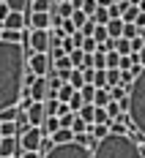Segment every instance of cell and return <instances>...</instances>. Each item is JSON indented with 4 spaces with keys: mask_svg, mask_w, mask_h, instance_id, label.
Here are the masks:
<instances>
[{
    "mask_svg": "<svg viewBox=\"0 0 145 158\" xmlns=\"http://www.w3.org/2000/svg\"><path fill=\"white\" fill-rule=\"evenodd\" d=\"M25 68L28 55L22 41L0 38V109L19 104L25 90Z\"/></svg>",
    "mask_w": 145,
    "mask_h": 158,
    "instance_id": "obj_1",
    "label": "cell"
},
{
    "mask_svg": "<svg viewBox=\"0 0 145 158\" xmlns=\"http://www.w3.org/2000/svg\"><path fill=\"white\" fill-rule=\"evenodd\" d=\"M90 158H145L129 134H107L90 150Z\"/></svg>",
    "mask_w": 145,
    "mask_h": 158,
    "instance_id": "obj_2",
    "label": "cell"
},
{
    "mask_svg": "<svg viewBox=\"0 0 145 158\" xmlns=\"http://www.w3.org/2000/svg\"><path fill=\"white\" fill-rule=\"evenodd\" d=\"M118 104H121V109L129 114L131 126L145 134V65L140 68V74L134 77V82L126 87V98L118 101Z\"/></svg>",
    "mask_w": 145,
    "mask_h": 158,
    "instance_id": "obj_3",
    "label": "cell"
},
{
    "mask_svg": "<svg viewBox=\"0 0 145 158\" xmlns=\"http://www.w3.org/2000/svg\"><path fill=\"white\" fill-rule=\"evenodd\" d=\"M41 158H90V150L80 142H60V144H52L47 153H41Z\"/></svg>",
    "mask_w": 145,
    "mask_h": 158,
    "instance_id": "obj_4",
    "label": "cell"
},
{
    "mask_svg": "<svg viewBox=\"0 0 145 158\" xmlns=\"http://www.w3.org/2000/svg\"><path fill=\"white\" fill-rule=\"evenodd\" d=\"M16 139H19V150H38L44 134H41V128H38V126H30L25 134H19Z\"/></svg>",
    "mask_w": 145,
    "mask_h": 158,
    "instance_id": "obj_5",
    "label": "cell"
},
{
    "mask_svg": "<svg viewBox=\"0 0 145 158\" xmlns=\"http://www.w3.org/2000/svg\"><path fill=\"white\" fill-rule=\"evenodd\" d=\"M28 68L33 74H49L52 71V60H49L47 52H33V55H28Z\"/></svg>",
    "mask_w": 145,
    "mask_h": 158,
    "instance_id": "obj_6",
    "label": "cell"
},
{
    "mask_svg": "<svg viewBox=\"0 0 145 158\" xmlns=\"http://www.w3.org/2000/svg\"><path fill=\"white\" fill-rule=\"evenodd\" d=\"M33 95V101H44L47 98V90H49V82H47V74H38V77L33 79V85L28 87Z\"/></svg>",
    "mask_w": 145,
    "mask_h": 158,
    "instance_id": "obj_7",
    "label": "cell"
},
{
    "mask_svg": "<svg viewBox=\"0 0 145 158\" xmlns=\"http://www.w3.org/2000/svg\"><path fill=\"white\" fill-rule=\"evenodd\" d=\"M19 139L16 136H0V156H16L19 158Z\"/></svg>",
    "mask_w": 145,
    "mask_h": 158,
    "instance_id": "obj_8",
    "label": "cell"
},
{
    "mask_svg": "<svg viewBox=\"0 0 145 158\" xmlns=\"http://www.w3.org/2000/svg\"><path fill=\"white\" fill-rule=\"evenodd\" d=\"M28 25H30V27H44V30H47L49 25H52V14H49V11H30Z\"/></svg>",
    "mask_w": 145,
    "mask_h": 158,
    "instance_id": "obj_9",
    "label": "cell"
},
{
    "mask_svg": "<svg viewBox=\"0 0 145 158\" xmlns=\"http://www.w3.org/2000/svg\"><path fill=\"white\" fill-rule=\"evenodd\" d=\"M3 27L6 30H22L25 27V14L22 11H8V16L3 19Z\"/></svg>",
    "mask_w": 145,
    "mask_h": 158,
    "instance_id": "obj_10",
    "label": "cell"
},
{
    "mask_svg": "<svg viewBox=\"0 0 145 158\" xmlns=\"http://www.w3.org/2000/svg\"><path fill=\"white\" fill-rule=\"evenodd\" d=\"M25 114H28L30 126H41V120H44V104L41 101H33L30 106L25 109Z\"/></svg>",
    "mask_w": 145,
    "mask_h": 158,
    "instance_id": "obj_11",
    "label": "cell"
},
{
    "mask_svg": "<svg viewBox=\"0 0 145 158\" xmlns=\"http://www.w3.org/2000/svg\"><path fill=\"white\" fill-rule=\"evenodd\" d=\"M41 134L44 136H49V134H55L58 128H60V123H58V114H44V120H41Z\"/></svg>",
    "mask_w": 145,
    "mask_h": 158,
    "instance_id": "obj_12",
    "label": "cell"
},
{
    "mask_svg": "<svg viewBox=\"0 0 145 158\" xmlns=\"http://www.w3.org/2000/svg\"><path fill=\"white\" fill-rule=\"evenodd\" d=\"M66 82H68L74 90H80L82 85H85V74H82V68H71V71H68V77H66Z\"/></svg>",
    "mask_w": 145,
    "mask_h": 158,
    "instance_id": "obj_13",
    "label": "cell"
},
{
    "mask_svg": "<svg viewBox=\"0 0 145 158\" xmlns=\"http://www.w3.org/2000/svg\"><path fill=\"white\" fill-rule=\"evenodd\" d=\"M110 101H112V98H110V90H107V87H96V93H93V101H90V104H93V106H107Z\"/></svg>",
    "mask_w": 145,
    "mask_h": 158,
    "instance_id": "obj_14",
    "label": "cell"
},
{
    "mask_svg": "<svg viewBox=\"0 0 145 158\" xmlns=\"http://www.w3.org/2000/svg\"><path fill=\"white\" fill-rule=\"evenodd\" d=\"M49 136H52L55 144H60V142H71V139H74V131H71V128H58V131L49 134Z\"/></svg>",
    "mask_w": 145,
    "mask_h": 158,
    "instance_id": "obj_15",
    "label": "cell"
},
{
    "mask_svg": "<svg viewBox=\"0 0 145 158\" xmlns=\"http://www.w3.org/2000/svg\"><path fill=\"white\" fill-rule=\"evenodd\" d=\"M74 142H80V144H85L88 150H93L99 139H93V136H90V131H80V134H74Z\"/></svg>",
    "mask_w": 145,
    "mask_h": 158,
    "instance_id": "obj_16",
    "label": "cell"
},
{
    "mask_svg": "<svg viewBox=\"0 0 145 158\" xmlns=\"http://www.w3.org/2000/svg\"><path fill=\"white\" fill-rule=\"evenodd\" d=\"M30 11H55V0H30Z\"/></svg>",
    "mask_w": 145,
    "mask_h": 158,
    "instance_id": "obj_17",
    "label": "cell"
},
{
    "mask_svg": "<svg viewBox=\"0 0 145 158\" xmlns=\"http://www.w3.org/2000/svg\"><path fill=\"white\" fill-rule=\"evenodd\" d=\"M90 85H96V87H107V68H93Z\"/></svg>",
    "mask_w": 145,
    "mask_h": 158,
    "instance_id": "obj_18",
    "label": "cell"
},
{
    "mask_svg": "<svg viewBox=\"0 0 145 158\" xmlns=\"http://www.w3.org/2000/svg\"><path fill=\"white\" fill-rule=\"evenodd\" d=\"M118 63H121V55L115 49H107L104 52V68H118Z\"/></svg>",
    "mask_w": 145,
    "mask_h": 158,
    "instance_id": "obj_19",
    "label": "cell"
},
{
    "mask_svg": "<svg viewBox=\"0 0 145 158\" xmlns=\"http://www.w3.org/2000/svg\"><path fill=\"white\" fill-rule=\"evenodd\" d=\"M52 68H55V71H71L74 65H71V60H68V55H60V57L52 60Z\"/></svg>",
    "mask_w": 145,
    "mask_h": 158,
    "instance_id": "obj_20",
    "label": "cell"
},
{
    "mask_svg": "<svg viewBox=\"0 0 145 158\" xmlns=\"http://www.w3.org/2000/svg\"><path fill=\"white\" fill-rule=\"evenodd\" d=\"M71 11H74V8H71V3H68V0H58L52 14H58V16H71Z\"/></svg>",
    "mask_w": 145,
    "mask_h": 158,
    "instance_id": "obj_21",
    "label": "cell"
},
{
    "mask_svg": "<svg viewBox=\"0 0 145 158\" xmlns=\"http://www.w3.org/2000/svg\"><path fill=\"white\" fill-rule=\"evenodd\" d=\"M0 136H16V123L14 120H0Z\"/></svg>",
    "mask_w": 145,
    "mask_h": 158,
    "instance_id": "obj_22",
    "label": "cell"
},
{
    "mask_svg": "<svg viewBox=\"0 0 145 158\" xmlns=\"http://www.w3.org/2000/svg\"><path fill=\"white\" fill-rule=\"evenodd\" d=\"M93 22H96V25H107V19H110V11H107V8H104V6H96V11H93Z\"/></svg>",
    "mask_w": 145,
    "mask_h": 158,
    "instance_id": "obj_23",
    "label": "cell"
},
{
    "mask_svg": "<svg viewBox=\"0 0 145 158\" xmlns=\"http://www.w3.org/2000/svg\"><path fill=\"white\" fill-rule=\"evenodd\" d=\"M115 52H118V55H129V52H131V41H129V38H123V35L115 38Z\"/></svg>",
    "mask_w": 145,
    "mask_h": 158,
    "instance_id": "obj_24",
    "label": "cell"
},
{
    "mask_svg": "<svg viewBox=\"0 0 145 158\" xmlns=\"http://www.w3.org/2000/svg\"><path fill=\"white\" fill-rule=\"evenodd\" d=\"M77 114H80L85 123H93V104H82L80 109H77Z\"/></svg>",
    "mask_w": 145,
    "mask_h": 158,
    "instance_id": "obj_25",
    "label": "cell"
},
{
    "mask_svg": "<svg viewBox=\"0 0 145 158\" xmlns=\"http://www.w3.org/2000/svg\"><path fill=\"white\" fill-rule=\"evenodd\" d=\"M66 104H68V109H71V112H77V109H80L82 104H85V101H82V95H80V90H74V93H71V98H68Z\"/></svg>",
    "mask_w": 145,
    "mask_h": 158,
    "instance_id": "obj_26",
    "label": "cell"
},
{
    "mask_svg": "<svg viewBox=\"0 0 145 158\" xmlns=\"http://www.w3.org/2000/svg\"><path fill=\"white\" fill-rule=\"evenodd\" d=\"M90 35H93V38H96L99 44H101V41H107V38H110V33H107V25H96V27H93V33H90Z\"/></svg>",
    "mask_w": 145,
    "mask_h": 158,
    "instance_id": "obj_27",
    "label": "cell"
},
{
    "mask_svg": "<svg viewBox=\"0 0 145 158\" xmlns=\"http://www.w3.org/2000/svg\"><path fill=\"white\" fill-rule=\"evenodd\" d=\"M121 85V68H107V87Z\"/></svg>",
    "mask_w": 145,
    "mask_h": 158,
    "instance_id": "obj_28",
    "label": "cell"
},
{
    "mask_svg": "<svg viewBox=\"0 0 145 158\" xmlns=\"http://www.w3.org/2000/svg\"><path fill=\"white\" fill-rule=\"evenodd\" d=\"M93 123H110V114L104 106H93Z\"/></svg>",
    "mask_w": 145,
    "mask_h": 158,
    "instance_id": "obj_29",
    "label": "cell"
},
{
    "mask_svg": "<svg viewBox=\"0 0 145 158\" xmlns=\"http://www.w3.org/2000/svg\"><path fill=\"white\" fill-rule=\"evenodd\" d=\"M88 126H90V123H85L80 114L74 112V120H71V131H74V134H80V131H88Z\"/></svg>",
    "mask_w": 145,
    "mask_h": 158,
    "instance_id": "obj_30",
    "label": "cell"
},
{
    "mask_svg": "<svg viewBox=\"0 0 145 158\" xmlns=\"http://www.w3.org/2000/svg\"><path fill=\"white\" fill-rule=\"evenodd\" d=\"M68 19H71V22H74V25H77V27H82V25H85V19H88V14H85V11H82V8H74V11H71V16H68Z\"/></svg>",
    "mask_w": 145,
    "mask_h": 158,
    "instance_id": "obj_31",
    "label": "cell"
},
{
    "mask_svg": "<svg viewBox=\"0 0 145 158\" xmlns=\"http://www.w3.org/2000/svg\"><path fill=\"white\" fill-rule=\"evenodd\" d=\"M6 3H8L11 11H25V8H30V0H6Z\"/></svg>",
    "mask_w": 145,
    "mask_h": 158,
    "instance_id": "obj_32",
    "label": "cell"
},
{
    "mask_svg": "<svg viewBox=\"0 0 145 158\" xmlns=\"http://www.w3.org/2000/svg\"><path fill=\"white\" fill-rule=\"evenodd\" d=\"M121 35H123V38H134V35H137V25H134V22H123V33H121Z\"/></svg>",
    "mask_w": 145,
    "mask_h": 158,
    "instance_id": "obj_33",
    "label": "cell"
},
{
    "mask_svg": "<svg viewBox=\"0 0 145 158\" xmlns=\"http://www.w3.org/2000/svg\"><path fill=\"white\" fill-rule=\"evenodd\" d=\"M104 109H107V114H110V120H115V117H118V114H121V104H118V101H110V104H107V106H104Z\"/></svg>",
    "mask_w": 145,
    "mask_h": 158,
    "instance_id": "obj_34",
    "label": "cell"
},
{
    "mask_svg": "<svg viewBox=\"0 0 145 158\" xmlns=\"http://www.w3.org/2000/svg\"><path fill=\"white\" fill-rule=\"evenodd\" d=\"M8 11H11V8H8V3H6V0H0V27H3V19L8 16Z\"/></svg>",
    "mask_w": 145,
    "mask_h": 158,
    "instance_id": "obj_35",
    "label": "cell"
},
{
    "mask_svg": "<svg viewBox=\"0 0 145 158\" xmlns=\"http://www.w3.org/2000/svg\"><path fill=\"white\" fill-rule=\"evenodd\" d=\"M36 77H38V74H33L30 68H25V87H30V85H33V79H36Z\"/></svg>",
    "mask_w": 145,
    "mask_h": 158,
    "instance_id": "obj_36",
    "label": "cell"
},
{
    "mask_svg": "<svg viewBox=\"0 0 145 158\" xmlns=\"http://www.w3.org/2000/svg\"><path fill=\"white\" fill-rule=\"evenodd\" d=\"M19 158H41V153H38V150H22Z\"/></svg>",
    "mask_w": 145,
    "mask_h": 158,
    "instance_id": "obj_37",
    "label": "cell"
},
{
    "mask_svg": "<svg viewBox=\"0 0 145 158\" xmlns=\"http://www.w3.org/2000/svg\"><path fill=\"white\" fill-rule=\"evenodd\" d=\"M143 44H145L143 38H140V35H134V38H131V52H137V49L143 47Z\"/></svg>",
    "mask_w": 145,
    "mask_h": 158,
    "instance_id": "obj_38",
    "label": "cell"
},
{
    "mask_svg": "<svg viewBox=\"0 0 145 158\" xmlns=\"http://www.w3.org/2000/svg\"><path fill=\"white\" fill-rule=\"evenodd\" d=\"M134 25H137V27H143V25H145V11H137V16H134Z\"/></svg>",
    "mask_w": 145,
    "mask_h": 158,
    "instance_id": "obj_39",
    "label": "cell"
},
{
    "mask_svg": "<svg viewBox=\"0 0 145 158\" xmlns=\"http://www.w3.org/2000/svg\"><path fill=\"white\" fill-rule=\"evenodd\" d=\"M137 60H140V65H145V44L137 49Z\"/></svg>",
    "mask_w": 145,
    "mask_h": 158,
    "instance_id": "obj_40",
    "label": "cell"
},
{
    "mask_svg": "<svg viewBox=\"0 0 145 158\" xmlns=\"http://www.w3.org/2000/svg\"><path fill=\"white\" fill-rule=\"evenodd\" d=\"M96 3H99V6H104V8H110V6H112L115 0H96Z\"/></svg>",
    "mask_w": 145,
    "mask_h": 158,
    "instance_id": "obj_41",
    "label": "cell"
},
{
    "mask_svg": "<svg viewBox=\"0 0 145 158\" xmlns=\"http://www.w3.org/2000/svg\"><path fill=\"white\" fill-rule=\"evenodd\" d=\"M129 3H131V6H137V3H140V0H129Z\"/></svg>",
    "mask_w": 145,
    "mask_h": 158,
    "instance_id": "obj_42",
    "label": "cell"
},
{
    "mask_svg": "<svg viewBox=\"0 0 145 158\" xmlns=\"http://www.w3.org/2000/svg\"><path fill=\"white\" fill-rule=\"evenodd\" d=\"M0 158H16V156H0Z\"/></svg>",
    "mask_w": 145,
    "mask_h": 158,
    "instance_id": "obj_43",
    "label": "cell"
},
{
    "mask_svg": "<svg viewBox=\"0 0 145 158\" xmlns=\"http://www.w3.org/2000/svg\"><path fill=\"white\" fill-rule=\"evenodd\" d=\"M115 3H123V0H115Z\"/></svg>",
    "mask_w": 145,
    "mask_h": 158,
    "instance_id": "obj_44",
    "label": "cell"
}]
</instances>
